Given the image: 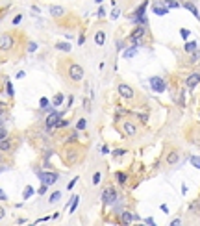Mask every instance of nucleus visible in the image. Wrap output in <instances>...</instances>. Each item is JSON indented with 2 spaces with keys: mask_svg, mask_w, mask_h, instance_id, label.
Wrapping results in <instances>:
<instances>
[{
  "mask_svg": "<svg viewBox=\"0 0 200 226\" xmlns=\"http://www.w3.org/2000/svg\"><path fill=\"white\" fill-rule=\"evenodd\" d=\"M102 202L108 204V206L117 202V191H115V187H106L104 189V193H102Z\"/></svg>",
  "mask_w": 200,
  "mask_h": 226,
  "instance_id": "nucleus-1",
  "label": "nucleus"
},
{
  "mask_svg": "<svg viewBox=\"0 0 200 226\" xmlns=\"http://www.w3.org/2000/svg\"><path fill=\"white\" fill-rule=\"evenodd\" d=\"M69 76H71V80H72V82H80L82 78H84V69H82L80 65L72 63V65H71V69H69Z\"/></svg>",
  "mask_w": 200,
  "mask_h": 226,
  "instance_id": "nucleus-2",
  "label": "nucleus"
},
{
  "mask_svg": "<svg viewBox=\"0 0 200 226\" xmlns=\"http://www.w3.org/2000/svg\"><path fill=\"white\" fill-rule=\"evenodd\" d=\"M150 87H152V91H156V93H163L167 85H165V80L163 78L152 76V78H150Z\"/></svg>",
  "mask_w": 200,
  "mask_h": 226,
  "instance_id": "nucleus-3",
  "label": "nucleus"
},
{
  "mask_svg": "<svg viewBox=\"0 0 200 226\" xmlns=\"http://www.w3.org/2000/svg\"><path fill=\"white\" fill-rule=\"evenodd\" d=\"M39 176V180L43 182V183H46V186H52V183H56L58 182V173H39L37 174Z\"/></svg>",
  "mask_w": 200,
  "mask_h": 226,
  "instance_id": "nucleus-4",
  "label": "nucleus"
},
{
  "mask_svg": "<svg viewBox=\"0 0 200 226\" xmlns=\"http://www.w3.org/2000/svg\"><path fill=\"white\" fill-rule=\"evenodd\" d=\"M13 46V37L9 33H4V35H0V50H9Z\"/></svg>",
  "mask_w": 200,
  "mask_h": 226,
  "instance_id": "nucleus-5",
  "label": "nucleus"
},
{
  "mask_svg": "<svg viewBox=\"0 0 200 226\" xmlns=\"http://www.w3.org/2000/svg\"><path fill=\"white\" fill-rule=\"evenodd\" d=\"M143 35H144V26H137V28L130 33V39H132L135 45H139L141 39H143Z\"/></svg>",
  "mask_w": 200,
  "mask_h": 226,
  "instance_id": "nucleus-6",
  "label": "nucleus"
},
{
  "mask_svg": "<svg viewBox=\"0 0 200 226\" xmlns=\"http://www.w3.org/2000/svg\"><path fill=\"white\" fill-rule=\"evenodd\" d=\"M119 95L122 98H132L134 97V89L130 87V85H126V84H121L119 85Z\"/></svg>",
  "mask_w": 200,
  "mask_h": 226,
  "instance_id": "nucleus-7",
  "label": "nucleus"
},
{
  "mask_svg": "<svg viewBox=\"0 0 200 226\" xmlns=\"http://www.w3.org/2000/svg\"><path fill=\"white\" fill-rule=\"evenodd\" d=\"M200 84V74L198 72H193V74H189L187 76V80H185V85H187L189 89H193L195 85H198Z\"/></svg>",
  "mask_w": 200,
  "mask_h": 226,
  "instance_id": "nucleus-8",
  "label": "nucleus"
},
{
  "mask_svg": "<svg viewBox=\"0 0 200 226\" xmlns=\"http://www.w3.org/2000/svg\"><path fill=\"white\" fill-rule=\"evenodd\" d=\"M61 121V113H50L46 119V128H54L58 126V122Z\"/></svg>",
  "mask_w": 200,
  "mask_h": 226,
  "instance_id": "nucleus-9",
  "label": "nucleus"
},
{
  "mask_svg": "<svg viewBox=\"0 0 200 226\" xmlns=\"http://www.w3.org/2000/svg\"><path fill=\"white\" fill-rule=\"evenodd\" d=\"M137 219H139V217L134 215V213H130V211H124V213H122V222L124 224H130L132 221H137Z\"/></svg>",
  "mask_w": 200,
  "mask_h": 226,
  "instance_id": "nucleus-10",
  "label": "nucleus"
},
{
  "mask_svg": "<svg viewBox=\"0 0 200 226\" xmlns=\"http://www.w3.org/2000/svg\"><path fill=\"white\" fill-rule=\"evenodd\" d=\"M147 6H148V2H143V4L139 6V8H137V11L132 15V20H135L137 17H143V13H144V9H147Z\"/></svg>",
  "mask_w": 200,
  "mask_h": 226,
  "instance_id": "nucleus-11",
  "label": "nucleus"
},
{
  "mask_svg": "<svg viewBox=\"0 0 200 226\" xmlns=\"http://www.w3.org/2000/svg\"><path fill=\"white\" fill-rule=\"evenodd\" d=\"M122 130H124V134H126V135H134L135 134V126L132 124V122H124Z\"/></svg>",
  "mask_w": 200,
  "mask_h": 226,
  "instance_id": "nucleus-12",
  "label": "nucleus"
},
{
  "mask_svg": "<svg viewBox=\"0 0 200 226\" xmlns=\"http://www.w3.org/2000/svg\"><path fill=\"white\" fill-rule=\"evenodd\" d=\"M178 160H180L178 152H170V154H169V157H167V163H169V165H174V163H176Z\"/></svg>",
  "mask_w": 200,
  "mask_h": 226,
  "instance_id": "nucleus-13",
  "label": "nucleus"
},
{
  "mask_svg": "<svg viewBox=\"0 0 200 226\" xmlns=\"http://www.w3.org/2000/svg\"><path fill=\"white\" fill-rule=\"evenodd\" d=\"M50 13L54 17H59V15H63V8H59V6H50Z\"/></svg>",
  "mask_w": 200,
  "mask_h": 226,
  "instance_id": "nucleus-14",
  "label": "nucleus"
},
{
  "mask_svg": "<svg viewBox=\"0 0 200 226\" xmlns=\"http://www.w3.org/2000/svg\"><path fill=\"white\" fill-rule=\"evenodd\" d=\"M95 41H96V45H104V41H106V33L104 32H98L95 35Z\"/></svg>",
  "mask_w": 200,
  "mask_h": 226,
  "instance_id": "nucleus-15",
  "label": "nucleus"
},
{
  "mask_svg": "<svg viewBox=\"0 0 200 226\" xmlns=\"http://www.w3.org/2000/svg\"><path fill=\"white\" fill-rule=\"evenodd\" d=\"M183 8H185V9H189V11H191V13H193V15H195V17H198V9H196V6H193L191 2L183 4Z\"/></svg>",
  "mask_w": 200,
  "mask_h": 226,
  "instance_id": "nucleus-16",
  "label": "nucleus"
},
{
  "mask_svg": "<svg viewBox=\"0 0 200 226\" xmlns=\"http://www.w3.org/2000/svg\"><path fill=\"white\" fill-rule=\"evenodd\" d=\"M11 148V139H2L0 141V150H9Z\"/></svg>",
  "mask_w": 200,
  "mask_h": 226,
  "instance_id": "nucleus-17",
  "label": "nucleus"
},
{
  "mask_svg": "<svg viewBox=\"0 0 200 226\" xmlns=\"http://www.w3.org/2000/svg\"><path fill=\"white\" fill-rule=\"evenodd\" d=\"M78 202H80V196L74 195V196H72V204H69V208H71V213H74V209H76V206H78Z\"/></svg>",
  "mask_w": 200,
  "mask_h": 226,
  "instance_id": "nucleus-18",
  "label": "nucleus"
},
{
  "mask_svg": "<svg viewBox=\"0 0 200 226\" xmlns=\"http://www.w3.org/2000/svg\"><path fill=\"white\" fill-rule=\"evenodd\" d=\"M56 48L63 50V52H69V50H71V45H69V43H56Z\"/></svg>",
  "mask_w": 200,
  "mask_h": 226,
  "instance_id": "nucleus-19",
  "label": "nucleus"
},
{
  "mask_svg": "<svg viewBox=\"0 0 200 226\" xmlns=\"http://www.w3.org/2000/svg\"><path fill=\"white\" fill-rule=\"evenodd\" d=\"M59 196H61V193H59V191H56V193H52V195H50L48 202H50V204H56V202L59 200Z\"/></svg>",
  "mask_w": 200,
  "mask_h": 226,
  "instance_id": "nucleus-20",
  "label": "nucleus"
},
{
  "mask_svg": "<svg viewBox=\"0 0 200 226\" xmlns=\"http://www.w3.org/2000/svg\"><path fill=\"white\" fill-rule=\"evenodd\" d=\"M154 13L156 15H167V8H160V6H154Z\"/></svg>",
  "mask_w": 200,
  "mask_h": 226,
  "instance_id": "nucleus-21",
  "label": "nucleus"
},
{
  "mask_svg": "<svg viewBox=\"0 0 200 226\" xmlns=\"http://www.w3.org/2000/svg\"><path fill=\"white\" fill-rule=\"evenodd\" d=\"M137 54V50H135V46H132V48H128L126 52H124V58H134Z\"/></svg>",
  "mask_w": 200,
  "mask_h": 226,
  "instance_id": "nucleus-22",
  "label": "nucleus"
},
{
  "mask_svg": "<svg viewBox=\"0 0 200 226\" xmlns=\"http://www.w3.org/2000/svg\"><path fill=\"white\" fill-rule=\"evenodd\" d=\"M195 50H196V43H187V45H185V52L193 54Z\"/></svg>",
  "mask_w": 200,
  "mask_h": 226,
  "instance_id": "nucleus-23",
  "label": "nucleus"
},
{
  "mask_svg": "<svg viewBox=\"0 0 200 226\" xmlns=\"http://www.w3.org/2000/svg\"><path fill=\"white\" fill-rule=\"evenodd\" d=\"M165 6H167V8H180V4H178L176 0H165Z\"/></svg>",
  "mask_w": 200,
  "mask_h": 226,
  "instance_id": "nucleus-24",
  "label": "nucleus"
},
{
  "mask_svg": "<svg viewBox=\"0 0 200 226\" xmlns=\"http://www.w3.org/2000/svg\"><path fill=\"white\" fill-rule=\"evenodd\" d=\"M6 91H8V95H9V97H13V95H15V89H13L11 82H8V84H6Z\"/></svg>",
  "mask_w": 200,
  "mask_h": 226,
  "instance_id": "nucleus-25",
  "label": "nucleus"
},
{
  "mask_svg": "<svg viewBox=\"0 0 200 226\" xmlns=\"http://www.w3.org/2000/svg\"><path fill=\"white\" fill-rule=\"evenodd\" d=\"M191 163H193L196 169H200V156H193V157H191Z\"/></svg>",
  "mask_w": 200,
  "mask_h": 226,
  "instance_id": "nucleus-26",
  "label": "nucleus"
},
{
  "mask_svg": "<svg viewBox=\"0 0 200 226\" xmlns=\"http://www.w3.org/2000/svg\"><path fill=\"white\" fill-rule=\"evenodd\" d=\"M32 195H33V189H32L30 186H26V189H24V195H22V196H24V198H30Z\"/></svg>",
  "mask_w": 200,
  "mask_h": 226,
  "instance_id": "nucleus-27",
  "label": "nucleus"
},
{
  "mask_svg": "<svg viewBox=\"0 0 200 226\" xmlns=\"http://www.w3.org/2000/svg\"><path fill=\"white\" fill-rule=\"evenodd\" d=\"M85 126H87V121H85V119H80V121H78V124H76V128H78V130H85Z\"/></svg>",
  "mask_w": 200,
  "mask_h": 226,
  "instance_id": "nucleus-28",
  "label": "nucleus"
},
{
  "mask_svg": "<svg viewBox=\"0 0 200 226\" xmlns=\"http://www.w3.org/2000/svg\"><path fill=\"white\" fill-rule=\"evenodd\" d=\"M100 178H102L100 173H95V176H93V186H98V183H100Z\"/></svg>",
  "mask_w": 200,
  "mask_h": 226,
  "instance_id": "nucleus-29",
  "label": "nucleus"
},
{
  "mask_svg": "<svg viewBox=\"0 0 200 226\" xmlns=\"http://www.w3.org/2000/svg\"><path fill=\"white\" fill-rule=\"evenodd\" d=\"M61 102H63V95H56V98H54V106H59Z\"/></svg>",
  "mask_w": 200,
  "mask_h": 226,
  "instance_id": "nucleus-30",
  "label": "nucleus"
},
{
  "mask_svg": "<svg viewBox=\"0 0 200 226\" xmlns=\"http://www.w3.org/2000/svg\"><path fill=\"white\" fill-rule=\"evenodd\" d=\"M6 137H8V132H6V128H2V126H0V141H2V139H6Z\"/></svg>",
  "mask_w": 200,
  "mask_h": 226,
  "instance_id": "nucleus-31",
  "label": "nucleus"
},
{
  "mask_svg": "<svg viewBox=\"0 0 200 226\" xmlns=\"http://www.w3.org/2000/svg\"><path fill=\"white\" fill-rule=\"evenodd\" d=\"M180 33H182V37H183V39H187V37L191 35V32H189V30H185V28H182V30H180Z\"/></svg>",
  "mask_w": 200,
  "mask_h": 226,
  "instance_id": "nucleus-32",
  "label": "nucleus"
},
{
  "mask_svg": "<svg viewBox=\"0 0 200 226\" xmlns=\"http://www.w3.org/2000/svg\"><path fill=\"white\" fill-rule=\"evenodd\" d=\"M117 178H119V182H121V183L126 182V174H124V173H119V174H117Z\"/></svg>",
  "mask_w": 200,
  "mask_h": 226,
  "instance_id": "nucleus-33",
  "label": "nucleus"
},
{
  "mask_svg": "<svg viewBox=\"0 0 200 226\" xmlns=\"http://www.w3.org/2000/svg\"><path fill=\"white\" fill-rule=\"evenodd\" d=\"M76 182H78V176H76V178H74V180H72L71 183H67V189H69V191H71V189H72L74 186H76Z\"/></svg>",
  "mask_w": 200,
  "mask_h": 226,
  "instance_id": "nucleus-34",
  "label": "nucleus"
},
{
  "mask_svg": "<svg viewBox=\"0 0 200 226\" xmlns=\"http://www.w3.org/2000/svg\"><path fill=\"white\" fill-rule=\"evenodd\" d=\"M119 13H121V11H119V8H115V9L111 11V19H117V17H119Z\"/></svg>",
  "mask_w": 200,
  "mask_h": 226,
  "instance_id": "nucleus-35",
  "label": "nucleus"
},
{
  "mask_svg": "<svg viewBox=\"0 0 200 226\" xmlns=\"http://www.w3.org/2000/svg\"><path fill=\"white\" fill-rule=\"evenodd\" d=\"M67 124H69V122H67V121H59V122H58V126H56V128H65Z\"/></svg>",
  "mask_w": 200,
  "mask_h": 226,
  "instance_id": "nucleus-36",
  "label": "nucleus"
},
{
  "mask_svg": "<svg viewBox=\"0 0 200 226\" xmlns=\"http://www.w3.org/2000/svg\"><path fill=\"white\" fill-rule=\"evenodd\" d=\"M20 20H22V15H17L15 19H13V24H19V22H20Z\"/></svg>",
  "mask_w": 200,
  "mask_h": 226,
  "instance_id": "nucleus-37",
  "label": "nucleus"
},
{
  "mask_svg": "<svg viewBox=\"0 0 200 226\" xmlns=\"http://www.w3.org/2000/svg\"><path fill=\"white\" fill-rule=\"evenodd\" d=\"M0 200H8V195H6L2 189H0Z\"/></svg>",
  "mask_w": 200,
  "mask_h": 226,
  "instance_id": "nucleus-38",
  "label": "nucleus"
},
{
  "mask_svg": "<svg viewBox=\"0 0 200 226\" xmlns=\"http://www.w3.org/2000/svg\"><path fill=\"white\" fill-rule=\"evenodd\" d=\"M122 154H126V150H115L113 156H122Z\"/></svg>",
  "mask_w": 200,
  "mask_h": 226,
  "instance_id": "nucleus-39",
  "label": "nucleus"
},
{
  "mask_svg": "<svg viewBox=\"0 0 200 226\" xmlns=\"http://www.w3.org/2000/svg\"><path fill=\"white\" fill-rule=\"evenodd\" d=\"M28 48H30V52H35V48H37V45H35V43H30V46H28Z\"/></svg>",
  "mask_w": 200,
  "mask_h": 226,
  "instance_id": "nucleus-40",
  "label": "nucleus"
},
{
  "mask_svg": "<svg viewBox=\"0 0 200 226\" xmlns=\"http://www.w3.org/2000/svg\"><path fill=\"white\" fill-rule=\"evenodd\" d=\"M48 106V100L46 98H41V108H46Z\"/></svg>",
  "mask_w": 200,
  "mask_h": 226,
  "instance_id": "nucleus-41",
  "label": "nucleus"
},
{
  "mask_svg": "<svg viewBox=\"0 0 200 226\" xmlns=\"http://www.w3.org/2000/svg\"><path fill=\"white\" fill-rule=\"evenodd\" d=\"M170 224H172V226H178V224H182V221H180V219H174Z\"/></svg>",
  "mask_w": 200,
  "mask_h": 226,
  "instance_id": "nucleus-42",
  "label": "nucleus"
},
{
  "mask_svg": "<svg viewBox=\"0 0 200 226\" xmlns=\"http://www.w3.org/2000/svg\"><path fill=\"white\" fill-rule=\"evenodd\" d=\"M4 215H6V211H4V208H0V219H2Z\"/></svg>",
  "mask_w": 200,
  "mask_h": 226,
  "instance_id": "nucleus-43",
  "label": "nucleus"
},
{
  "mask_svg": "<svg viewBox=\"0 0 200 226\" xmlns=\"http://www.w3.org/2000/svg\"><path fill=\"white\" fill-rule=\"evenodd\" d=\"M2 111H4V104H0V115H2Z\"/></svg>",
  "mask_w": 200,
  "mask_h": 226,
  "instance_id": "nucleus-44",
  "label": "nucleus"
},
{
  "mask_svg": "<svg viewBox=\"0 0 200 226\" xmlns=\"http://www.w3.org/2000/svg\"><path fill=\"white\" fill-rule=\"evenodd\" d=\"M2 170H4V169H2V167H0V173H2Z\"/></svg>",
  "mask_w": 200,
  "mask_h": 226,
  "instance_id": "nucleus-45",
  "label": "nucleus"
}]
</instances>
